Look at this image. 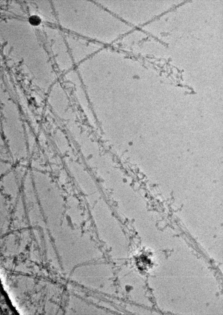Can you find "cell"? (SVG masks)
Listing matches in <instances>:
<instances>
[{
	"mask_svg": "<svg viewBox=\"0 0 223 315\" xmlns=\"http://www.w3.org/2000/svg\"><path fill=\"white\" fill-rule=\"evenodd\" d=\"M29 21L32 25L37 26L40 24L41 22V19L38 16L36 15H33L29 17Z\"/></svg>",
	"mask_w": 223,
	"mask_h": 315,
	"instance_id": "3957f363",
	"label": "cell"
},
{
	"mask_svg": "<svg viewBox=\"0 0 223 315\" xmlns=\"http://www.w3.org/2000/svg\"><path fill=\"white\" fill-rule=\"evenodd\" d=\"M68 41L70 53L76 66L104 47L101 43L72 33L69 36Z\"/></svg>",
	"mask_w": 223,
	"mask_h": 315,
	"instance_id": "7a4b0ae2",
	"label": "cell"
},
{
	"mask_svg": "<svg viewBox=\"0 0 223 315\" xmlns=\"http://www.w3.org/2000/svg\"><path fill=\"white\" fill-rule=\"evenodd\" d=\"M67 5L66 25L72 33L103 45L119 35V20L96 1L75 0Z\"/></svg>",
	"mask_w": 223,
	"mask_h": 315,
	"instance_id": "6da1fadb",
	"label": "cell"
}]
</instances>
